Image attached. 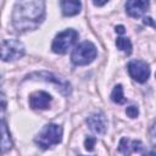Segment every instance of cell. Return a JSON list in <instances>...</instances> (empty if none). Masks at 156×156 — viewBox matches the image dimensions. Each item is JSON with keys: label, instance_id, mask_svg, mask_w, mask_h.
Wrapping results in <instances>:
<instances>
[{"label": "cell", "instance_id": "4fadbf2b", "mask_svg": "<svg viewBox=\"0 0 156 156\" xmlns=\"http://www.w3.org/2000/svg\"><path fill=\"white\" fill-rule=\"evenodd\" d=\"M1 147H2V151H6L9 149H11L12 146V143H11V139H10V134L7 132V128H6V124H5V121L2 119L1 122Z\"/></svg>", "mask_w": 156, "mask_h": 156}, {"label": "cell", "instance_id": "30bf717a", "mask_svg": "<svg viewBox=\"0 0 156 156\" xmlns=\"http://www.w3.org/2000/svg\"><path fill=\"white\" fill-rule=\"evenodd\" d=\"M30 77H38V79H41V80H46V82H51V83H55L58 89L61 90V93L63 94H68L71 91L69 89V83H67L65 79L62 78H58L56 77L55 74L52 73H49V72H37V73H33L30 74Z\"/></svg>", "mask_w": 156, "mask_h": 156}, {"label": "cell", "instance_id": "9c48e42d", "mask_svg": "<svg viewBox=\"0 0 156 156\" xmlns=\"http://www.w3.org/2000/svg\"><path fill=\"white\" fill-rule=\"evenodd\" d=\"M89 128L96 134H104L107 128V122L102 112H94L87 118Z\"/></svg>", "mask_w": 156, "mask_h": 156}, {"label": "cell", "instance_id": "44dd1931", "mask_svg": "<svg viewBox=\"0 0 156 156\" xmlns=\"http://www.w3.org/2000/svg\"><path fill=\"white\" fill-rule=\"evenodd\" d=\"M155 76H156V74H155Z\"/></svg>", "mask_w": 156, "mask_h": 156}, {"label": "cell", "instance_id": "9a60e30c", "mask_svg": "<svg viewBox=\"0 0 156 156\" xmlns=\"http://www.w3.org/2000/svg\"><path fill=\"white\" fill-rule=\"evenodd\" d=\"M116 45H117V48H118L119 50L124 51L127 55H129V54L132 52V43H130V40H129L128 38H123V37L117 38Z\"/></svg>", "mask_w": 156, "mask_h": 156}, {"label": "cell", "instance_id": "ba28073f", "mask_svg": "<svg viewBox=\"0 0 156 156\" xmlns=\"http://www.w3.org/2000/svg\"><path fill=\"white\" fill-rule=\"evenodd\" d=\"M51 95L45 91H35L29 96V106L34 110H45L49 108L51 104Z\"/></svg>", "mask_w": 156, "mask_h": 156}, {"label": "cell", "instance_id": "e0dca14e", "mask_svg": "<svg viewBox=\"0 0 156 156\" xmlns=\"http://www.w3.org/2000/svg\"><path fill=\"white\" fill-rule=\"evenodd\" d=\"M95 141H96V139L94 138V136H88L87 139H85V149L88 150V151H91L93 149H94V145H95Z\"/></svg>", "mask_w": 156, "mask_h": 156}, {"label": "cell", "instance_id": "8992f818", "mask_svg": "<svg viewBox=\"0 0 156 156\" xmlns=\"http://www.w3.org/2000/svg\"><path fill=\"white\" fill-rule=\"evenodd\" d=\"M128 72H129V76L139 83L146 82L149 79V76H150L149 65L145 61H141V60L130 61L128 63Z\"/></svg>", "mask_w": 156, "mask_h": 156}, {"label": "cell", "instance_id": "3957f363", "mask_svg": "<svg viewBox=\"0 0 156 156\" xmlns=\"http://www.w3.org/2000/svg\"><path fill=\"white\" fill-rule=\"evenodd\" d=\"M96 46L91 41H83L74 48L71 55V60L77 66H84L93 62L96 57Z\"/></svg>", "mask_w": 156, "mask_h": 156}, {"label": "cell", "instance_id": "2e32d148", "mask_svg": "<svg viewBox=\"0 0 156 156\" xmlns=\"http://www.w3.org/2000/svg\"><path fill=\"white\" fill-rule=\"evenodd\" d=\"M126 112H127V115H128L130 118H135V117L138 116V113H139V110H138V107H136L135 105H132V106L127 107Z\"/></svg>", "mask_w": 156, "mask_h": 156}, {"label": "cell", "instance_id": "52a82bcc", "mask_svg": "<svg viewBox=\"0 0 156 156\" xmlns=\"http://www.w3.org/2000/svg\"><path fill=\"white\" fill-rule=\"evenodd\" d=\"M150 0H128L126 4V11L130 17H141L149 9Z\"/></svg>", "mask_w": 156, "mask_h": 156}, {"label": "cell", "instance_id": "7a4b0ae2", "mask_svg": "<svg viewBox=\"0 0 156 156\" xmlns=\"http://www.w3.org/2000/svg\"><path fill=\"white\" fill-rule=\"evenodd\" d=\"M34 140L41 149H49L54 145H57L62 140V128L58 124L49 123L44 126Z\"/></svg>", "mask_w": 156, "mask_h": 156}, {"label": "cell", "instance_id": "ac0fdd59", "mask_svg": "<svg viewBox=\"0 0 156 156\" xmlns=\"http://www.w3.org/2000/svg\"><path fill=\"white\" fill-rule=\"evenodd\" d=\"M150 139L154 146H156V121L154 122V124L150 128Z\"/></svg>", "mask_w": 156, "mask_h": 156}, {"label": "cell", "instance_id": "8fae6325", "mask_svg": "<svg viewBox=\"0 0 156 156\" xmlns=\"http://www.w3.org/2000/svg\"><path fill=\"white\" fill-rule=\"evenodd\" d=\"M118 150L124 155H129L132 152L141 154L144 151V145L139 140H130L128 138H122L119 141Z\"/></svg>", "mask_w": 156, "mask_h": 156}, {"label": "cell", "instance_id": "d6986e66", "mask_svg": "<svg viewBox=\"0 0 156 156\" xmlns=\"http://www.w3.org/2000/svg\"><path fill=\"white\" fill-rule=\"evenodd\" d=\"M107 1H108V0H94V4H95L96 6H102V5H105Z\"/></svg>", "mask_w": 156, "mask_h": 156}, {"label": "cell", "instance_id": "ffe728a7", "mask_svg": "<svg viewBox=\"0 0 156 156\" xmlns=\"http://www.w3.org/2000/svg\"><path fill=\"white\" fill-rule=\"evenodd\" d=\"M126 30H124V27L123 26H117L116 27V33H118V34H123Z\"/></svg>", "mask_w": 156, "mask_h": 156}, {"label": "cell", "instance_id": "5b68a950", "mask_svg": "<svg viewBox=\"0 0 156 156\" xmlns=\"http://www.w3.org/2000/svg\"><path fill=\"white\" fill-rule=\"evenodd\" d=\"M24 55V45L16 39H5L1 43L2 61H15Z\"/></svg>", "mask_w": 156, "mask_h": 156}, {"label": "cell", "instance_id": "7c38bea8", "mask_svg": "<svg viewBox=\"0 0 156 156\" xmlns=\"http://www.w3.org/2000/svg\"><path fill=\"white\" fill-rule=\"evenodd\" d=\"M60 6L65 16H76L80 12L82 5L78 0H61Z\"/></svg>", "mask_w": 156, "mask_h": 156}, {"label": "cell", "instance_id": "6da1fadb", "mask_svg": "<svg viewBox=\"0 0 156 156\" xmlns=\"http://www.w3.org/2000/svg\"><path fill=\"white\" fill-rule=\"evenodd\" d=\"M45 18V0H17L12 11V26L18 32L37 29Z\"/></svg>", "mask_w": 156, "mask_h": 156}, {"label": "cell", "instance_id": "5bb4252c", "mask_svg": "<svg viewBox=\"0 0 156 156\" xmlns=\"http://www.w3.org/2000/svg\"><path fill=\"white\" fill-rule=\"evenodd\" d=\"M111 100L116 104H124L127 101V99L124 98V94H123V88L121 84L116 85L115 89L112 90L111 93Z\"/></svg>", "mask_w": 156, "mask_h": 156}, {"label": "cell", "instance_id": "277c9868", "mask_svg": "<svg viewBox=\"0 0 156 156\" xmlns=\"http://www.w3.org/2000/svg\"><path fill=\"white\" fill-rule=\"evenodd\" d=\"M78 39V32L74 29H66L61 33H58L51 45V49L56 54H66L77 41Z\"/></svg>", "mask_w": 156, "mask_h": 156}]
</instances>
